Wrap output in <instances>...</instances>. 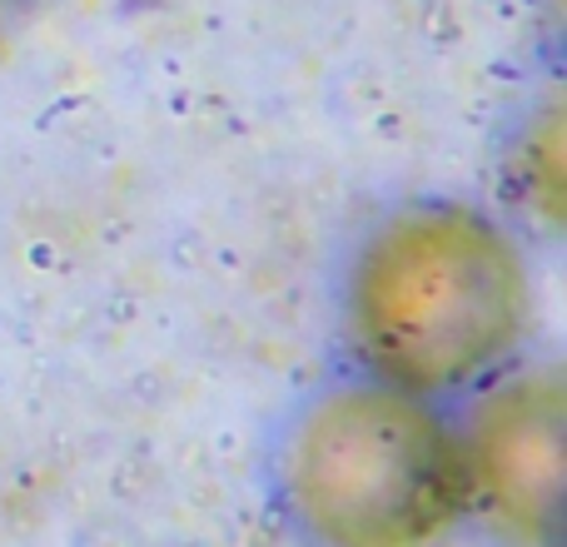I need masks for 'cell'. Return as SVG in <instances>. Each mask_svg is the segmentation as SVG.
Wrapping results in <instances>:
<instances>
[{
    "instance_id": "6da1fadb",
    "label": "cell",
    "mask_w": 567,
    "mask_h": 547,
    "mask_svg": "<svg viewBox=\"0 0 567 547\" xmlns=\"http://www.w3.org/2000/svg\"><path fill=\"white\" fill-rule=\"evenodd\" d=\"M523 323L518 249L463 205H403L363 235L343 279V333L363 379L433 403L503 369Z\"/></svg>"
},
{
    "instance_id": "7a4b0ae2",
    "label": "cell",
    "mask_w": 567,
    "mask_h": 547,
    "mask_svg": "<svg viewBox=\"0 0 567 547\" xmlns=\"http://www.w3.org/2000/svg\"><path fill=\"white\" fill-rule=\"evenodd\" d=\"M289 508L333 547H413L468 498L463 433L443 403L379 379L333 383L279 448Z\"/></svg>"
},
{
    "instance_id": "3957f363",
    "label": "cell",
    "mask_w": 567,
    "mask_h": 547,
    "mask_svg": "<svg viewBox=\"0 0 567 547\" xmlns=\"http://www.w3.org/2000/svg\"><path fill=\"white\" fill-rule=\"evenodd\" d=\"M16 10H25V0H0V25H6V20L16 16Z\"/></svg>"
}]
</instances>
